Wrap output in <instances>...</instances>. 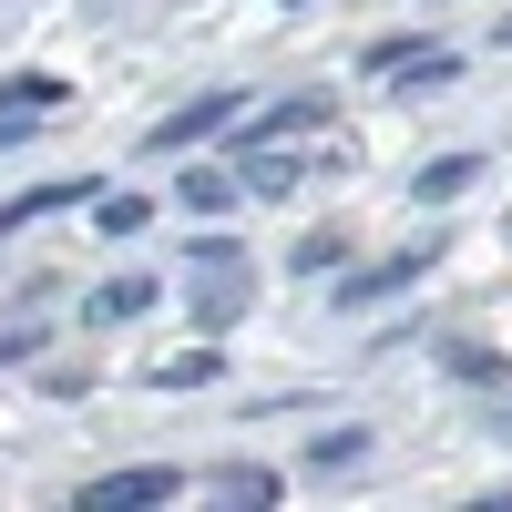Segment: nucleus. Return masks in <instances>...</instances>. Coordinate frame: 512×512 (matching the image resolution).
Here are the masks:
<instances>
[{
  "mask_svg": "<svg viewBox=\"0 0 512 512\" xmlns=\"http://www.w3.org/2000/svg\"><path fill=\"white\" fill-rule=\"evenodd\" d=\"M82 195H93V185H31V195H11V205H0V236H21L31 216H52V205H82Z\"/></svg>",
  "mask_w": 512,
  "mask_h": 512,
  "instance_id": "obj_5",
  "label": "nucleus"
},
{
  "mask_svg": "<svg viewBox=\"0 0 512 512\" xmlns=\"http://www.w3.org/2000/svg\"><path fill=\"white\" fill-rule=\"evenodd\" d=\"M185 492V472H154V461H144V472H103V482H82L72 502L82 512H154V502H175Z\"/></svg>",
  "mask_w": 512,
  "mask_h": 512,
  "instance_id": "obj_1",
  "label": "nucleus"
},
{
  "mask_svg": "<svg viewBox=\"0 0 512 512\" xmlns=\"http://www.w3.org/2000/svg\"><path fill=\"white\" fill-rule=\"evenodd\" d=\"M144 308H154V277H113V287L93 297V328H103V318H144Z\"/></svg>",
  "mask_w": 512,
  "mask_h": 512,
  "instance_id": "obj_8",
  "label": "nucleus"
},
{
  "mask_svg": "<svg viewBox=\"0 0 512 512\" xmlns=\"http://www.w3.org/2000/svg\"><path fill=\"white\" fill-rule=\"evenodd\" d=\"M431 256H441V246H410V256H390V267H359V277H349V308H379V297H400L410 277H431Z\"/></svg>",
  "mask_w": 512,
  "mask_h": 512,
  "instance_id": "obj_3",
  "label": "nucleus"
},
{
  "mask_svg": "<svg viewBox=\"0 0 512 512\" xmlns=\"http://www.w3.org/2000/svg\"><path fill=\"white\" fill-rule=\"evenodd\" d=\"M41 113H62V82H52V72H21V82H11V103H0V144H11L21 123H41Z\"/></svg>",
  "mask_w": 512,
  "mask_h": 512,
  "instance_id": "obj_4",
  "label": "nucleus"
},
{
  "mask_svg": "<svg viewBox=\"0 0 512 512\" xmlns=\"http://www.w3.org/2000/svg\"><path fill=\"white\" fill-rule=\"evenodd\" d=\"M461 185H472V154H441V164H420V175H410V195H420V205H451Z\"/></svg>",
  "mask_w": 512,
  "mask_h": 512,
  "instance_id": "obj_6",
  "label": "nucleus"
},
{
  "mask_svg": "<svg viewBox=\"0 0 512 512\" xmlns=\"http://www.w3.org/2000/svg\"><path fill=\"white\" fill-rule=\"evenodd\" d=\"M93 205H103V236H144V216H154L144 195H93Z\"/></svg>",
  "mask_w": 512,
  "mask_h": 512,
  "instance_id": "obj_10",
  "label": "nucleus"
},
{
  "mask_svg": "<svg viewBox=\"0 0 512 512\" xmlns=\"http://www.w3.org/2000/svg\"><path fill=\"white\" fill-rule=\"evenodd\" d=\"M216 502L226 512H267L277 502V472H216Z\"/></svg>",
  "mask_w": 512,
  "mask_h": 512,
  "instance_id": "obj_7",
  "label": "nucleus"
},
{
  "mask_svg": "<svg viewBox=\"0 0 512 512\" xmlns=\"http://www.w3.org/2000/svg\"><path fill=\"white\" fill-rule=\"evenodd\" d=\"M185 205H195V216H216V205H236V175H185Z\"/></svg>",
  "mask_w": 512,
  "mask_h": 512,
  "instance_id": "obj_11",
  "label": "nucleus"
},
{
  "mask_svg": "<svg viewBox=\"0 0 512 512\" xmlns=\"http://www.w3.org/2000/svg\"><path fill=\"white\" fill-rule=\"evenodd\" d=\"M369 451V431H318V461H328V472H338V461H359Z\"/></svg>",
  "mask_w": 512,
  "mask_h": 512,
  "instance_id": "obj_13",
  "label": "nucleus"
},
{
  "mask_svg": "<svg viewBox=\"0 0 512 512\" xmlns=\"http://www.w3.org/2000/svg\"><path fill=\"white\" fill-rule=\"evenodd\" d=\"M31 349H41V328H0V369H21Z\"/></svg>",
  "mask_w": 512,
  "mask_h": 512,
  "instance_id": "obj_14",
  "label": "nucleus"
},
{
  "mask_svg": "<svg viewBox=\"0 0 512 512\" xmlns=\"http://www.w3.org/2000/svg\"><path fill=\"white\" fill-rule=\"evenodd\" d=\"M338 256H349V236H308V246H297V267H308V277H328Z\"/></svg>",
  "mask_w": 512,
  "mask_h": 512,
  "instance_id": "obj_12",
  "label": "nucleus"
},
{
  "mask_svg": "<svg viewBox=\"0 0 512 512\" xmlns=\"http://www.w3.org/2000/svg\"><path fill=\"white\" fill-rule=\"evenodd\" d=\"M236 123V93H195L185 113H164L154 134H144V154H185V144H205V134H226Z\"/></svg>",
  "mask_w": 512,
  "mask_h": 512,
  "instance_id": "obj_2",
  "label": "nucleus"
},
{
  "mask_svg": "<svg viewBox=\"0 0 512 512\" xmlns=\"http://www.w3.org/2000/svg\"><path fill=\"white\" fill-rule=\"evenodd\" d=\"M216 379V349H185V359H154V390H205Z\"/></svg>",
  "mask_w": 512,
  "mask_h": 512,
  "instance_id": "obj_9",
  "label": "nucleus"
},
{
  "mask_svg": "<svg viewBox=\"0 0 512 512\" xmlns=\"http://www.w3.org/2000/svg\"><path fill=\"white\" fill-rule=\"evenodd\" d=\"M502 52H512V11H502Z\"/></svg>",
  "mask_w": 512,
  "mask_h": 512,
  "instance_id": "obj_15",
  "label": "nucleus"
}]
</instances>
